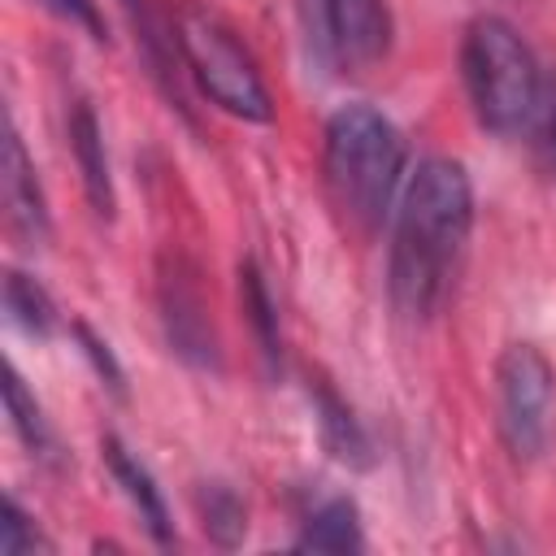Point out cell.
Returning a JSON list of instances; mask_svg holds the SVG:
<instances>
[{
	"mask_svg": "<svg viewBox=\"0 0 556 556\" xmlns=\"http://www.w3.org/2000/svg\"><path fill=\"white\" fill-rule=\"evenodd\" d=\"M100 456H104V465H109V473H113V482L122 486V495L130 500V508L139 513V521H143V530L156 539V543H169L174 539V521H169V504H165V495H161V486H156V478L148 473V465L117 439V434H109L104 443H100Z\"/></svg>",
	"mask_w": 556,
	"mask_h": 556,
	"instance_id": "9c48e42d",
	"label": "cell"
},
{
	"mask_svg": "<svg viewBox=\"0 0 556 556\" xmlns=\"http://www.w3.org/2000/svg\"><path fill=\"white\" fill-rule=\"evenodd\" d=\"M4 222L9 230L22 239V243H39L48 239V204H43V191H39V178H35V161L26 156V143L17 135V126L9 122L4 130Z\"/></svg>",
	"mask_w": 556,
	"mask_h": 556,
	"instance_id": "ba28073f",
	"label": "cell"
},
{
	"mask_svg": "<svg viewBox=\"0 0 556 556\" xmlns=\"http://www.w3.org/2000/svg\"><path fill=\"white\" fill-rule=\"evenodd\" d=\"M195 504H200V517H204V534H208L217 547H235V543L243 539L248 517H243V504H239V495H235L230 486L204 482L200 495H195Z\"/></svg>",
	"mask_w": 556,
	"mask_h": 556,
	"instance_id": "2e32d148",
	"label": "cell"
},
{
	"mask_svg": "<svg viewBox=\"0 0 556 556\" xmlns=\"http://www.w3.org/2000/svg\"><path fill=\"white\" fill-rule=\"evenodd\" d=\"M52 543L39 534V526L26 517V508L9 495L4 517H0V556H26V552H48Z\"/></svg>",
	"mask_w": 556,
	"mask_h": 556,
	"instance_id": "e0dca14e",
	"label": "cell"
},
{
	"mask_svg": "<svg viewBox=\"0 0 556 556\" xmlns=\"http://www.w3.org/2000/svg\"><path fill=\"white\" fill-rule=\"evenodd\" d=\"M174 39H178L182 65L191 70L200 91L222 113L243 117V122H269L274 117V104H269V91L261 83V70H256L252 52L235 39V30L217 13L187 4L178 13Z\"/></svg>",
	"mask_w": 556,
	"mask_h": 556,
	"instance_id": "277c9868",
	"label": "cell"
},
{
	"mask_svg": "<svg viewBox=\"0 0 556 556\" xmlns=\"http://www.w3.org/2000/svg\"><path fill=\"white\" fill-rule=\"evenodd\" d=\"M4 408H9V421H13L17 439L26 443V452H30V456L52 460V452H56L52 426L43 421V408L35 404V395L26 391V382H22V374H17L13 365L4 369Z\"/></svg>",
	"mask_w": 556,
	"mask_h": 556,
	"instance_id": "9a60e30c",
	"label": "cell"
},
{
	"mask_svg": "<svg viewBox=\"0 0 556 556\" xmlns=\"http://www.w3.org/2000/svg\"><path fill=\"white\" fill-rule=\"evenodd\" d=\"M308 400H313V417H317V434H321V443H326V452L334 456V460H343V465H352V469H365L374 456V447H369V434H365V426L356 421V413L348 408V400L330 387V382H313L308 387Z\"/></svg>",
	"mask_w": 556,
	"mask_h": 556,
	"instance_id": "8fae6325",
	"label": "cell"
},
{
	"mask_svg": "<svg viewBox=\"0 0 556 556\" xmlns=\"http://www.w3.org/2000/svg\"><path fill=\"white\" fill-rule=\"evenodd\" d=\"M156 300H161V321H165V339L169 348L195 365V369H213L217 365V334L208 321V304L200 295L195 269L187 261H165L161 278H156Z\"/></svg>",
	"mask_w": 556,
	"mask_h": 556,
	"instance_id": "52a82bcc",
	"label": "cell"
},
{
	"mask_svg": "<svg viewBox=\"0 0 556 556\" xmlns=\"http://www.w3.org/2000/svg\"><path fill=\"white\" fill-rule=\"evenodd\" d=\"M70 148H74V161H78V174H83V191L91 200V208L100 217H113V174H109V152H104V130H100V117L87 100H74L70 109Z\"/></svg>",
	"mask_w": 556,
	"mask_h": 556,
	"instance_id": "30bf717a",
	"label": "cell"
},
{
	"mask_svg": "<svg viewBox=\"0 0 556 556\" xmlns=\"http://www.w3.org/2000/svg\"><path fill=\"white\" fill-rule=\"evenodd\" d=\"M61 17H70V22H78L91 39H104V22H100V9H96V0H48Z\"/></svg>",
	"mask_w": 556,
	"mask_h": 556,
	"instance_id": "d6986e66",
	"label": "cell"
},
{
	"mask_svg": "<svg viewBox=\"0 0 556 556\" xmlns=\"http://www.w3.org/2000/svg\"><path fill=\"white\" fill-rule=\"evenodd\" d=\"M313 56L339 74L378 65L391 48L387 0H295Z\"/></svg>",
	"mask_w": 556,
	"mask_h": 556,
	"instance_id": "8992f818",
	"label": "cell"
},
{
	"mask_svg": "<svg viewBox=\"0 0 556 556\" xmlns=\"http://www.w3.org/2000/svg\"><path fill=\"white\" fill-rule=\"evenodd\" d=\"M552 395H556L552 361L534 343H508L495 361V404H500V434L517 460H534L547 447Z\"/></svg>",
	"mask_w": 556,
	"mask_h": 556,
	"instance_id": "5b68a950",
	"label": "cell"
},
{
	"mask_svg": "<svg viewBox=\"0 0 556 556\" xmlns=\"http://www.w3.org/2000/svg\"><path fill=\"white\" fill-rule=\"evenodd\" d=\"M74 339L83 343V356L91 361V369L100 374V382L113 391V395H126V374H122V365H117V356L109 352V343L87 326V321H74Z\"/></svg>",
	"mask_w": 556,
	"mask_h": 556,
	"instance_id": "ac0fdd59",
	"label": "cell"
},
{
	"mask_svg": "<svg viewBox=\"0 0 556 556\" xmlns=\"http://www.w3.org/2000/svg\"><path fill=\"white\" fill-rule=\"evenodd\" d=\"M404 165H408L404 135L374 104H343L326 122V139H321L326 191L356 230H378L387 222L404 182Z\"/></svg>",
	"mask_w": 556,
	"mask_h": 556,
	"instance_id": "7a4b0ae2",
	"label": "cell"
},
{
	"mask_svg": "<svg viewBox=\"0 0 556 556\" xmlns=\"http://www.w3.org/2000/svg\"><path fill=\"white\" fill-rule=\"evenodd\" d=\"M239 300H243V317L261 343V356H265V369L278 374L282 365V334H278V308H274V295L265 287V274L256 269V261H243L239 265Z\"/></svg>",
	"mask_w": 556,
	"mask_h": 556,
	"instance_id": "4fadbf2b",
	"label": "cell"
},
{
	"mask_svg": "<svg viewBox=\"0 0 556 556\" xmlns=\"http://www.w3.org/2000/svg\"><path fill=\"white\" fill-rule=\"evenodd\" d=\"M4 313H9V321H13L17 330H26L30 339L52 334V326H56V304H52V295H48L30 274H22V269H9V274H4Z\"/></svg>",
	"mask_w": 556,
	"mask_h": 556,
	"instance_id": "5bb4252c",
	"label": "cell"
},
{
	"mask_svg": "<svg viewBox=\"0 0 556 556\" xmlns=\"http://www.w3.org/2000/svg\"><path fill=\"white\" fill-rule=\"evenodd\" d=\"M460 78L478 122L495 135H530L539 100H543V70L530 43L504 17H473L460 39Z\"/></svg>",
	"mask_w": 556,
	"mask_h": 556,
	"instance_id": "3957f363",
	"label": "cell"
},
{
	"mask_svg": "<svg viewBox=\"0 0 556 556\" xmlns=\"http://www.w3.org/2000/svg\"><path fill=\"white\" fill-rule=\"evenodd\" d=\"M361 513L348 495H330L321 500L308 517H304V530L295 539V547L304 552H361Z\"/></svg>",
	"mask_w": 556,
	"mask_h": 556,
	"instance_id": "7c38bea8",
	"label": "cell"
},
{
	"mask_svg": "<svg viewBox=\"0 0 556 556\" xmlns=\"http://www.w3.org/2000/svg\"><path fill=\"white\" fill-rule=\"evenodd\" d=\"M473 226V182L460 161L426 156L404 182L391 235V300L404 317H434Z\"/></svg>",
	"mask_w": 556,
	"mask_h": 556,
	"instance_id": "6da1fadb",
	"label": "cell"
}]
</instances>
